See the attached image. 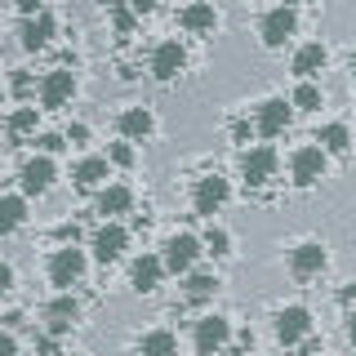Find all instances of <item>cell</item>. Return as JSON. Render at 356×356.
Instances as JSON below:
<instances>
[{"label":"cell","mask_w":356,"mask_h":356,"mask_svg":"<svg viewBox=\"0 0 356 356\" xmlns=\"http://www.w3.org/2000/svg\"><path fill=\"white\" fill-rule=\"evenodd\" d=\"M289 174H294V187H316L325 178V152L321 147H298L294 161H289Z\"/></svg>","instance_id":"obj_1"},{"label":"cell","mask_w":356,"mask_h":356,"mask_svg":"<svg viewBox=\"0 0 356 356\" xmlns=\"http://www.w3.org/2000/svg\"><path fill=\"white\" fill-rule=\"evenodd\" d=\"M85 276V254L76 250V245H67V250H58L49 259V281L58 285V289H67V285H76Z\"/></svg>","instance_id":"obj_2"},{"label":"cell","mask_w":356,"mask_h":356,"mask_svg":"<svg viewBox=\"0 0 356 356\" xmlns=\"http://www.w3.org/2000/svg\"><path fill=\"white\" fill-rule=\"evenodd\" d=\"M294 27H298V14H294L289 5L272 9V14L263 18V27H259V31H263V44H267V49H281V44L294 36Z\"/></svg>","instance_id":"obj_3"},{"label":"cell","mask_w":356,"mask_h":356,"mask_svg":"<svg viewBox=\"0 0 356 356\" xmlns=\"http://www.w3.org/2000/svg\"><path fill=\"white\" fill-rule=\"evenodd\" d=\"M312 334V312L307 307H281L276 312V339L281 343H298Z\"/></svg>","instance_id":"obj_4"},{"label":"cell","mask_w":356,"mask_h":356,"mask_svg":"<svg viewBox=\"0 0 356 356\" xmlns=\"http://www.w3.org/2000/svg\"><path fill=\"white\" fill-rule=\"evenodd\" d=\"M227 339H232V325L222 316H205L196 325V352L200 356H214V352H222L227 348Z\"/></svg>","instance_id":"obj_5"},{"label":"cell","mask_w":356,"mask_h":356,"mask_svg":"<svg viewBox=\"0 0 356 356\" xmlns=\"http://www.w3.org/2000/svg\"><path fill=\"white\" fill-rule=\"evenodd\" d=\"M272 174H276V152H272V147H254V152H245V161H241V178H245L250 187H263Z\"/></svg>","instance_id":"obj_6"},{"label":"cell","mask_w":356,"mask_h":356,"mask_svg":"<svg viewBox=\"0 0 356 356\" xmlns=\"http://www.w3.org/2000/svg\"><path fill=\"white\" fill-rule=\"evenodd\" d=\"M18 183H22V192H27V196H44L54 187V161H49V156L27 161V165H22V174H18Z\"/></svg>","instance_id":"obj_7"},{"label":"cell","mask_w":356,"mask_h":356,"mask_svg":"<svg viewBox=\"0 0 356 356\" xmlns=\"http://www.w3.org/2000/svg\"><path fill=\"white\" fill-rule=\"evenodd\" d=\"M196 214H218V209H222V200H227V178H218V174H205V178H200V183H196Z\"/></svg>","instance_id":"obj_8"},{"label":"cell","mask_w":356,"mask_h":356,"mask_svg":"<svg viewBox=\"0 0 356 356\" xmlns=\"http://www.w3.org/2000/svg\"><path fill=\"white\" fill-rule=\"evenodd\" d=\"M76 94V76L72 72H49L40 81V107H67Z\"/></svg>","instance_id":"obj_9"},{"label":"cell","mask_w":356,"mask_h":356,"mask_svg":"<svg viewBox=\"0 0 356 356\" xmlns=\"http://www.w3.org/2000/svg\"><path fill=\"white\" fill-rule=\"evenodd\" d=\"M196 254H200V241L187 236V232H178V236L165 241V267H170V272H187V267L196 263Z\"/></svg>","instance_id":"obj_10"},{"label":"cell","mask_w":356,"mask_h":356,"mask_svg":"<svg viewBox=\"0 0 356 356\" xmlns=\"http://www.w3.org/2000/svg\"><path fill=\"white\" fill-rule=\"evenodd\" d=\"M183 63H187L183 44L165 40V44H156V54H152V76H156V81H174V76L183 72Z\"/></svg>","instance_id":"obj_11"},{"label":"cell","mask_w":356,"mask_h":356,"mask_svg":"<svg viewBox=\"0 0 356 356\" xmlns=\"http://www.w3.org/2000/svg\"><path fill=\"white\" fill-rule=\"evenodd\" d=\"M125 245H129V232L116 227V222H107V227L94 232V254H98V263H116L120 254H125Z\"/></svg>","instance_id":"obj_12"},{"label":"cell","mask_w":356,"mask_h":356,"mask_svg":"<svg viewBox=\"0 0 356 356\" xmlns=\"http://www.w3.org/2000/svg\"><path fill=\"white\" fill-rule=\"evenodd\" d=\"M289 116H294V111H289L285 98H267V103L259 107V134H263V138L285 134V129H289Z\"/></svg>","instance_id":"obj_13"},{"label":"cell","mask_w":356,"mask_h":356,"mask_svg":"<svg viewBox=\"0 0 356 356\" xmlns=\"http://www.w3.org/2000/svg\"><path fill=\"white\" fill-rule=\"evenodd\" d=\"M178 27L192 31V36H205V31H214V27H218L214 5H205V0H192V5H187L183 14H178Z\"/></svg>","instance_id":"obj_14"},{"label":"cell","mask_w":356,"mask_h":356,"mask_svg":"<svg viewBox=\"0 0 356 356\" xmlns=\"http://www.w3.org/2000/svg\"><path fill=\"white\" fill-rule=\"evenodd\" d=\"M321 267H325V250H321L316 241H307V245H298L294 254H289V272L298 276V281H307V276H316Z\"/></svg>","instance_id":"obj_15"},{"label":"cell","mask_w":356,"mask_h":356,"mask_svg":"<svg viewBox=\"0 0 356 356\" xmlns=\"http://www.w3.org/2000/svg\"><path fill=\"white\" fill-rule=\"evenodd\" d=\"M161 272H165V259H152V254H143V259H134V272L129 281L138 294H152L156 285H161Z\"/></svg>","instance_id":"obj_16"},{"label":"cell","mask_w":356,"mask_h":356,"mask_svg":"<svg viewBox=\"0 0 356 356\" xmlns=\"http://www.w3.org/2000/svg\"><path fill=\"white\" fill-rule=\"evenodd\" d=\"M152 125H156V120H152L147 107H125V111H120V120H116L120 138H147Z\"/></svg>","instance_id":"obj_17"},{"label":"cell","mask_w":356,"mask_h":356,"mask_svg":"<svg viewBox=\"0 0 356 356\" xmlns=\"http://www.w3.org/2000/svg\"><path fill=\"white\" fill-rule=\"evenodd\" d=\"M18 36H22V49H44V44H49V36H54V18H49V14L27 18Z\"/></svg>","instance_id":"obj_18"},{"label":"cell","mask_w":356,"mask_h":356,"mask_svg":"<svg viewBox=\"0 0 356 356\" xmlns=\"http://www.w3.org/2000/svg\"><path fill=\"white\" fill-rule=\"evenodd\" d=\"M76 316H81V303H76V298H54L49 303V334H67L76 325Z\"/></svg>","instance_id":"obj_19"},{"label":"cell","mask_w":356,"mask_h":356,"mask_svg":"<svg viewBox=\"0 0 356 356\" xmlns=\"http://www.w3.org/2000/svg\"><path fill=\"white\" fill-rule=\"evenodd\" d=\"M22 218H27V200H22V196H0V236L18 232Z\"/></svg>","instance_id":"obj_20"},{"label":"cell","mask_w":356,"mask_h":356,"mask_svg":"<svg viewBox=\"0 0 356 356\" xmlns=\"http://www.w3.org/2000/svg\"><path fill=\"white\" fill-rule=\"evenodd\" d=\"M321 67H325V49H321V44H303V49L294 54V76H316Z\"/></svg>","instance_id":"obj_21"},{"label":"cell","mask_w":356,"mask_h":356,"mask_svg":"<svg viewBox=\"0 0 356 356\" xmlns=\"http://www.w3.org/2000/svg\"><path fill=\"white\" fill-rule=\"evenodd\" d=\"M174 348H178V339L170 330H152V334H143V343H138L143 356H174Z\"/></svg>","instance_id":"obj_22"},{"label":"cell","mask_w":356,"mask_h":356,"mask_svg":"<svg viewBox=\"0 0 356 356\" xmlns=\"http://www.w3.org/2000/svg\"><path fill=\"white\" fill-rule=\"evenodd\" d=\"M72 178H76V187H98V183L107 178V161H103V156H89V161L76 165Z\"/></svg>","instance_id":"obj_23"},{"label":"cell","mask_w":356,"mask_h":356,"mask_svg":"<svg viewBox=\"0 0 356 356\" xmlns=\"http://www.w3.org/2000/svg\"><path fill=\"white\" fill-rule=\"evenodd\" d=\"M134 205V192L129 187H107L103 196H98V214H125Z\"/></svg>","instance_id":"obj_24"},{"label":"cell","mask_w":356,"mask_h":356,"mask_svg":"<svg viewBox=\"0 0 356 356\" xmlns=\"http://www.w3.org/2000/svg\"><path fill=\"white\" fill-rule=\"evenodd\" d=\"M316 143H321V152H339L343 156V152L352 147V134H348V125H325Z\"/></svg>","instance_id":"obj_25"},{"label":"cell","mask_w":356,"mask_h":356,"mask_svg":"<svg viewBox=\"0 0 356 356\" xmlns=\"http://www.w3.org/2000/svg\"><path fill=\"white\" fill-rule=\"evenodd\" d=\"M214 289H218V281L209 272H192V276H187V303H205Z\"/></svg>","instance_id":"obj_26"},{"label":"cell","mask_w":356,"mask_h":356,"mask_svg":"<svg viewBox=\"0 0 356 356\" xmlns=\"http://www.w3.org/2000/svg\"><path fill=\"white\" fill-rule=\"evenodd\" d=\"M36 129V107H18L14 116H9V138H22V134Z\"/></svg>","instance_id":"obj_27"},{"label":"cell","mask_w":356,"mask_h":356,"mask_svg":"<svg viewBox=\"0 0 356 356\" xmlns=\"http://www.w3.org/2000/svg\"><path fill=\"white\" fill-rule=\"evenodd\" d=\"M294 107H298V111H316V107H321V89L312 85V81H303V85L294 89Z\"/></svg>","instance_id":"obj_28"},{"label":"cell","mask_w":356,"mask_h":356,"mask_svg":"<svg viewBox=\"0 0 356 356\" xmlns=\"http://www.w3.org/2000/svg\"><path fill=\"white\" fill-rule=\"evenodd\" d=\"M134 14H138L134 5H120V0L111 5V22H116V31H120V36H129V31H134Z\"/></svg>","instance_id":"obj_29"},{"label":"cell","mask_w":356,"mask_h":356,"mask_svg":"<svg viewBox=\"0 0 356 356\" xmlns=\"http://www.w3.org/2000/svg\"><path fill=\"white\" fill-rule=\"evenodd\" d=\"M205 245H209V254H214V259H222V254H232V241H227V232H209L205 236Z\"/></svg>","instance_id":"obj_30"},{"label":"cell","mask_w":356,"mask_h":356,"mask_svg":"<svg viewBox=\"0 0 356 356\" xmlns=\"http://www.w3.org/2000/svg\"><path fill=\"white\" fill-rule=\"evenodd\" d=\"M111 161H116V165H134V147H129V143H111Z\"/></svg>","instance_id":"obj_31"},{"label":"cell","mask_w":356,"mask_h":356,"mask_svg":"<svg viewBox=\"0 0 356 356\" xmlns=\"http://www.w3.org/2000/svg\"><path fill=\"white\" fill-rule=\"evenodd\" d=\"M14 5H18L27 18H36V14H44V5H49V0H14Z\"/></svg>","instance_id":"obj_32"},{"label":"cell","mask_w":356,"mask_h":356,"mask_svg":"<svg viewBox=\"0 0 356 356\" xmlns=\"http://www.w3.org/2000/svg\"><path fill=\"white\" fill-rule=\"evenodd\" d=\"M9 289H14V267H9V263H0V298H5Z\"/></svg>","instance_id":"obj_33"},{"label":"cell","mask_w":356,"mask_h":356,"mask_svg":"<svg viewBox=\"0 0 356 356\" xmlns=\"http://www.w3.org/2000/svg\"><path fill=\"white\" fill-rule=\"evenodd\" d=\"M58 147H67L58 134H40V152H44V156H49V152H58Z\"/></svg>","instance_id":"obj_34"},{"label":"cell","mask_w":356,"mask_h":356,"mask_svg":"<svg viewBox=\"0 0 356 356\" xmlns=\"http://www.w3.org/2000/svg\"><path fill=\"white\" fill-rule=\"evenodd\" d=\"M14 94H18V98H22V94H31V76H27V72H18V76H14Z\"/></svg>","instance_id":"obj_35"},{"label":"cell","mask_w":356,"mask_h":356,"mask_svg":"<svg viewBox=\"0 0 356 356\" xmlns=\"http://www.w3.org/2000/svg\"><path fill=\"white\" fill-rule=\"evenodd\" d=\"M0 356H18V343H14V334H0Z\"/></svg>","instance_id":"obj_36"},{"label":"cell","mask_w":356,"mask_h":356,"mask_svg":"<svg viewBox=\"0 0 356 356\" xmlns=\"http://www.w3.org/2000/svg\"><path fill=\"white\" fill-rule=\"evenodd\" d=\"M134 9H138V14H152V9H161V0H129Z\"/></svg>","instance_id":"obj_37"},{"label":"cell","mask_w":356,"mask_h":356,"mask_svg":"<svg viewBox=\"0 0 356 356\" xmlns=\"http://www.w3.org/2000/svg\"><path fill=\"white\" fill-rule=\"evenodd\" d=\"M67 138H72V143H85L89 129H85V125H72V129H67Z\"/></svg>","instance_id":"obj_38"},{"label":"cell","mask_w":356,"mask_h":356,"mask_svg":"<svg viewBox=\"0 0 356 356\" xmlns=\"http://www.w3.org/2000/svg\"><path fill=\"white\" fill-rule=\"evenodd\" d=\"M232 138L245 143V138H250V125H245V120H236V125H232Z\"/></svg>","instance_id":"obj_39"},{"label":"cell","mask_w":356,"mask_h":356,"mask_svg":"<svg viewBox=\"0 0 356 356\" xmlns=\"http://www.w3.org/2000/svg\"><path fill=\"white\" fill-rule=\"evenodd\" d=\"M339 298H343V303H348V307H352V303H356V281H352L348 289H343V294H339Z\"/></svg>","instance_id":"obj_40"},{"label":"cell","mask_w":356,"mask_h":356,"mask_svg":"<svg viewBox=\"0 0 356 356\" xmlns=\"http://www.w3.org/2000/svg\"><path fill=\"white\" fill-rule=\"evenodd\" d=\"M348 339L356 343V312H352V316H348Z\"/></svg>","instance_id":"obj_41"},{"label":"cell","mask_w":356,"mask_h":356,"mask_svg":"<svg viewBox=\"0 0 356 356\" xmlns=\"http://www.w3.org/2000/svg\"><path fill=\"white\" fill-rule=\"evenodd\" d=\"M352 81H356V54H352Z\"/></svg>","instance_id":"obj_42"},{"label":"cell","mask_w":356,"mask_h":356,"mask_svg":"<svg viewBox=\"0 0 356 356\" xmlns=\"http://www.w3.org/2000/svg\"><path fill=\"white\" fill-rule=\"evenodd\" d=\"M285 5H294V0H285Z\"/></svg>","instance_id":"obj_43"}]
</instances>
